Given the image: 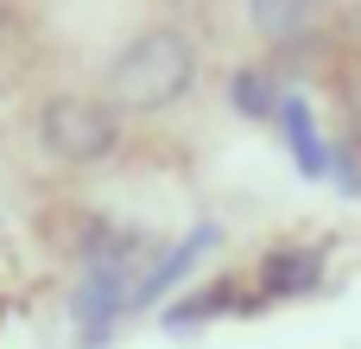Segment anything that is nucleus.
I'll list each match as a JSON object with an SVG mask.
<instances>
[{
    "mask_svg": "<svg viewBox=\"0 0 361 349\" xmlns=\"http://www.w3.org/2000/svg\"><path fill=\"white\" fill-rule=\"evenodd\" d=\"M197 70H203V57L184 25H146L108 57L102 89L121 114H165L197 89Z\"/></svg>",
    "mask_w": 361,
    "mask_h": 349,
    "instance_id": "nucleus-1",
    "label": "nucleus"
},
{
    "mask_svg": "<svg viewBox=\"0 0 361 349\" xmlns=\"http://www.w3.org/2000/svg\"><path fill=\"white\" fill-rule=\"evenodd\" d=\"M32 127H38V146H44L57 165H70V172L102 165V159L121 146V108H114L108 95H76V89L44 95L38 114H32Z\"/></svg>",
    "mask_w": 361,
    "mask_h": 349,
    "instance_id": "nucleus-2",
    "label": "nucleus"
},
{
    "mask_svg": "<svg viewBox=\"0 0 361 349\" xmlns=\"http://www.w3.org/2000/svg\"><path fill=\"white\" fill-rule=\"evenodd\" d=\"M324 273H330V242H273L260 261H254V292L247 305H292V299H311L324 292Z\"/></svg>",
    "mask_w": 361,
    "mask_h": 349,
    "instance_id": "nucleus-3",
    "label": "nucleus"
},
{
    "mask_svg": "<svg viewBox=\"0 0 361 349\" xmlns=\"http://www.w3.org/2000/svg\"><path fill=\"white\" fill-rule=\"evenodd\" d=\"M324 19H330V0H247L254 38H267V51H279V57L311 51Z\"/></svg>",
    "mask_w": 361,
    "mask_h": 349,
    "instance_id": "nucleus-4",
    "label": "nucleus"
},
{
    "mask_svg": "<svg viewBox=\"0 0 361 349\" xmlns=\"http://www.w3.org/2000/svg\"><path fill=\"white\" fill-rule=\"evenodd\" d=\"M216 242H222V229H216V223H197V229H190L184 242L159 248V261H152V267L140 273V292H133V312H152L159 299H171V292H178V286H184V280H190V273L203 267V254H209Z\"/></svg>",
    "mask_w": 361,
    "mask_h": 349,
    "instance_id": "nucleus-5",
    "label": "nucleus"
},
{
    "mask_svg": "<svg viewBox=\"0 0 361 349\" xmlns=\"http://www.w3.org/2000/svg\"><path fill=\"white\" fill-rule=\"evenodd\" d=\"M273 127L286 134V146H292L298 172H305L311 184H330V165H336V140H324V127H317V108H311L305 95H286V108H279V121H273Z\"/></svg>",
    "mask_w": 361,
    "mask_h": 349,
    "instance_id": "nucleus-6",
    "label": "nucleus"
},
{
    "mask_svg": "<svg viewBox=\"0 0 361 349\" xmlns=\"http://www.w3.org/2000/svg\"><path fill=\"white\" fill-rule=\"evenodd\" d=\"M254 305H247V292L222 273V280H203L197 292H184V299H171L165 312H159V324L171 331V337H184V331H197V324H209V318H247Z\"/></svg>",
    "mask_w": 361,
    "mask_h": 349,
    "instance_id": "nucleus-7",
    "label": "nucleus"
},
{
    "mask_svg": "<svg viewBox=\"0 0 361 349\" xmlns=\"http://www.w3.org/2000/svg\"><path fill=\"white\" fill-rule=\"evenodd\" d=\"M286 70L279 64H241L235 76H228V102H235V114H247V121H279V108H286Z\"/></svg>",
    "mask_w": 361,
    "mask_h": 349,
    "instance_id": "nucleus-8",
    "label": "nucleus"
},
{
    "mask_svg": "<svg viewBox=\"0 0 361 349\" xmlns=\"http://www.w3.org/2000/svg\"><path fill=\"white\" fill-rule=\"evenodd\" d=\"M330 184L343 197H361V153L355 146H336V165H330Z\"/></svg>",
    "mask_w": 361,
    "mask_h": 349,
    "instance_id": "nucleus-9",
    "label": "nucleus"
},
{
    "mask_svg": "<svg viewBox=\"0 0 361 349\" xmlns=\"http://www.w3.org/2000/svg\"><path fill=\"white\" fill-rule=\"evenodd\" d=\"M165 6H171L178 19H197V13H209V0H165Z\"/></svg>",
    "mask_w": 361,
    "mask_h": 349,
    "instance_id": "nucleus-10",
    "label": "nucleus"
}]
</instances>
